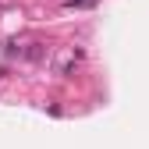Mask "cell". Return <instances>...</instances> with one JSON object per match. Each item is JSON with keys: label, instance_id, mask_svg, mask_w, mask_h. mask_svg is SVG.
<instances>
[{"label": "cell", "instance_id": "obj_1", "mask_svg": "<svg viewBox=\"0 0 149 149\" xmlns=\"http://www.w3.org/2000/svg\"><path fill=\"white\" fill-rule=\"evenodd\" d=\"M96 0H68V7H92Z\"/></svg>", "mask_w": 149, "mask_h": 149}]
</instances>
